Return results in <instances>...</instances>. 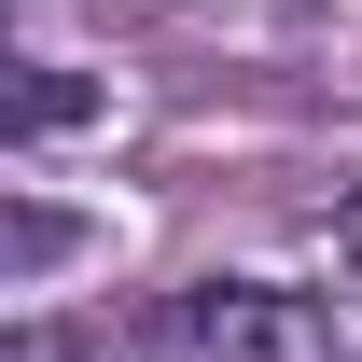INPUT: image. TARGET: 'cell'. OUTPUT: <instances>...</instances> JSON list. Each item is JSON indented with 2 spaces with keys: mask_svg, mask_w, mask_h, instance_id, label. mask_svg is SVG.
I'll list each match as a JSON object with an SVG mask.
<instances>
[{
  "mask_svg": "<svg viewBox=\"0 0 362 362\" xmlns=\"http://www.w3.org/2000/svg\"><path fill=\"white\" fill-rule=\"evenodd\" d=\"M126 362H362V320L334 293H279V279H195L126 320Z\"/></svg>",
  "mask_w": 362,
  "mask_h": 362,
  "instance_id": "6da1fadb",
  "label": "cell"
},
{
  "mask_svg": "<svg viewBox=\"0 0 362 362\" xmlns=\"http://www.w3.org/2000/svg\"><path fill=\"white\" fill-rule=\"evenodd\" d=\"M56 126H84V84L70 70H28L14 84V139H56Z\"/></svg>",
  "mask_w": 362,
  "mask_h": 362,
  "instance_id": "7a4b0ae2",
  "label": "cell"
},
{
  "mask_svg": "<svg viewBox=\"0 0 362 362\" xmlns=\"http://www.w3.org/2000/svg\"><path fill=\"white\" fill-rule=\"evenodd\" d=\"M0 362H126V334H70V320H14Z\"/></svg>",
  "mask_w": 362,
  "mask_h": 362,
  "instance_id": "3957f363",
  "label": "cell"
},
{
  "mask_svg": "<svg viewBox=\"0 0 362 362\" xmlns=\"http://www.w3.org/2000/svg\"><path fill=\"white\" fill-rule=\"evenodd\" d=\"M334 251H349V265H362V195H349V209H334Z\"/></svg>",
  "mask_w": 362,
  "mask_h": 362,
  "instance_id": "277c9868",
  "label": "cell"
}]
</instances>
